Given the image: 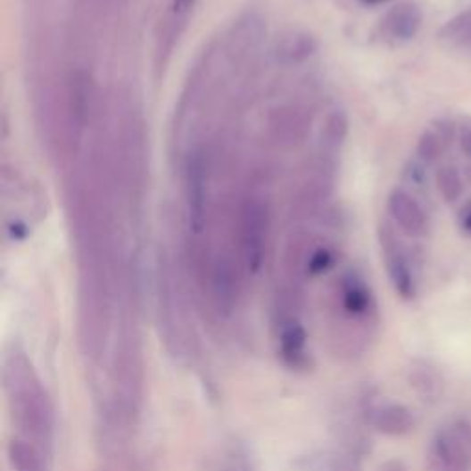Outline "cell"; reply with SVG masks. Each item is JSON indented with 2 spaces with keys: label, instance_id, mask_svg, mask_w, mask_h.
Returning a JSON list of instances; mask_svg holds the SVG:
<instances>
[{
  "label": "cell",
  "instance_id": "14",
  "mask_svg": "<svg viewBox=\"0 0 471 471\" xmlns=\"http://www.w3.org/2000/svg\"><path fill=\"white\" fill-rule=\"evenodd\" d=\"M318 41L308 32H291L277 45V57L284 65H299L315 55Z\"/></svg>",
  "mask_w": 471,
  "mask_h": 471
},
{
  "label": "cell",
  "instance_id": "20",
  "mask_svg": "<svg viewBox=\"0 0 471 471\" xmlns=\"http://www.w3.org/2000/svg\"><path fill=\"white\" fill-rule=\"evenodd\" d=\"M195 4L197 0H171V22L183 24Z\"/></svg>",
  "mask_w": 471,
  "mask_h": 471
},
{
  "label": "cell",
  "instance_id": "2",
  "mask_svg": "<svg viewBox=\"0 0 471 471\" xmlns=\"http://www.w3.org/2000/svg\"><path fill=\"white\" fill-rule=\"evenodd\" d=\"M335 310L339 313L337 326H341L334 335L335 350L348 356L361 353L376 318L374 293L361 275L350 271L341 277L335 291Z\"/></svg>",
  "mask_w": 471,
  "mask_h": 471
},
{
  "label": "cell",
  "instance_id": "11",
  "mask_svg": "<svg viewBox=\"0 0 471 471\" xmlns=\"http://www.w3.org/2000/svg\"><path fill=\"white\" fill-rule=\"evenodd\" d=\"M370 426L387 436H403L409 434L417 426V418L412 410L400 403H383L376 405L368 412Z\"/></svg>",
  "mask_w": 471,
  "mask_h": 471
},
{
  "label": "cell",
  "instance_id": "16",
  "mask_svg": "<svg viewBox=\"0 0 471 471\" xmlns=\"http://www.w3.org/2000/svg\"><path fill=\"white\" fill-rule=\"evenodd\" d=\"M436 188L446 202H455L464 194L462 175L455 166H444L436 171Z\"/></svg>",
  "mask_w": 471,
  "mask_h": 471
},
{
  "label": "cell",
  "instance_id": "25",
  "mask_svg": "<svg viewBox=\"0 0 471 471\" xmlns=\"http://www.w3.org/2000/svg\"><path fill=\"white\" fill-rule=\"evenodd\" d=\"M460 41H462V45H466V46L471 48V24L464 29V34L460 36Z\"/></svg>",
  "mask_w": 471,
  "mask_h": 471
},
{
  "label": "cell",
  "instance_id": "10",
  "mask_svg": "<svg viewBox=\"0 0 471 471\" xmlns=\"http://www.w3.org/2000/svg\"><path fill=\"white\" fill-rule=\"evenodd\" d=\"M422 10L412 3L392 6L381 19V34L391 41L405 43L415 37L422 28Z\"/></svg>",
  "mask_w": 471,
  "mask_h": 471
},
{
  "label": "cell",
  "instance_id": "9",
  "mask_svg": "<svg viewBox=\"0 0 471 471\" xmlns=\"http://www.w3.org/2000/svg\"><path fill=\"white\" fill-rule=\"evenodd\" d=\"M387 209L398 228L409 238H422L427 232V216L420 202L405 190H394L389 195Z\"/></svg>",
  "mask_w": 471,
  "mask_h": 471
},
{
  "label": "cell",
  "instance_id": "22",
  "mask_svg": "<svg viewBox=\"0 0 471 471\" xmlns=\"http://www.w3.org/2000/svg\"><path fill=\"white\" fill-rule=\"evenodd\" d=\"M459 227L466 236H471V202H467L460 211L459 216Z\"/></svg>",
  "mask_w": 471,
  "mask_h": 471
},
{
  "label": "cell",
  "instance_id": "24",
  "mask_svg": "<svg viewBox=\"0 0 471 471\" xmlns=\"http://www.w3.org/2000/svg\"><path fill=\"white\" fill-rule=\"evenodd\" d=\"M358 3L361 6H367V8H374V6H381V4H387L391 3V0H358Z\"/></svg>",
  "mask_w": 471,
  "mask_h": 471
},
{
  "label": "cell",
  "instance_id": "21",
  "mask_svg": "<svg viewBox=\"0 0 471 471\" xmlns=\"http://www.w3.org/2000/svg\"><path fill=\"white\" fill-rule=\"evenodd\" d=\"M429 471H469V469H464L460 466L444 462V460H440V459L429 455Z\"/></svg>",
  "mask_w": 471,
  "mask_h": 471
},
{
  "label": "cell",
  "instance_id": "13",
  "mask_svg": "<svg viewBox=\"0 0 471 471\" xmlns=\"http://www.w3.org/2000/svg\"><path fill=\"white\" fill-rule=\"evenodd\" d=\"M87 74L83 70H76L69 78V88H67V109H69V118L70 126L74 131H81L87 122L88 114V83H87Z\"/></svg>",
  "mask_w": 471,
  "mask_h": 471
},
{
  "label": "cell",
  "instance_id": "6",
  "mask_svg": "<svg viewBox=\"0 0 471 471\" xmlns=\"http://www.w3.org/2000/svg\"><path fill=\"white\" fill-rule=\"evenodd\" d=\"M381 247H383V256H385V268L396 293L405 301L415 299L417 278L415 273H412L409 256L401 249L396 236L389 230H381Z\"/></svg>",
  "mask_w": 471,
  "mask_h": 471
},
{
  "label": "cell",
  "instance_id": "8",
  "mask_svg": "<svg viewBox=\"0 0 471 471\" xmlns=\"http://www.w3.org/2000/svg\"><path fill=\"white\" fill-rule=\"evenodd\" d=\"M277 341L282 361L289 368H308V332L299 317L277 320Z\"/></svg>",
  "mask_w": 471,
  "mask_h": 471
},
{
  "label": "cell",
  "instance_id": "12",
  "mask_svg": "<svg viewBox=\"0 0 471 471\" xmlns=\"http://www.w3.org/2000/svg\"><path fill=\"white\" fill-rule=\"evenodd\" d=\"M8 460L13 471H48L50 457L34 442L15 436L8 444Z\"/></svg>",
  "mask_w": 471,
  "mask_h": 471
},
{
  "label": "cell",
  "instance_id": "5",
  "mask_svg": "<svg viewBox=\"0 0 471 471\" xmlns=\"http://www.w3.org/2000/svg\"><path fill=\"white\" fill-rule=\"evenodd\" d=\"M431 457L460 466L471 471V427L464 420H457L442 427L431 444Z\"/></svg>",
  "mask_w": 471,
  "mask_h": 471
},
{
  "label": "cell",
  "instance_id": "15",
  "mask_svg": "<svg viewBox=\"0 0 471 471\" xmlns=\"http://www.w3.org/2000/svg\"><path fill=\"white\" fill-rule=\"evenodd\" d=\"M330 190H332V183L326 175L311 177V179H308L299 192L297 211L306 214L313 209H318L320 202L330 195Z\"/></svg>",
  "mask_w": 471,
  "mask_h": 471
},
{
  "label": "cell",
  "instance_id": "3",
  "mask_svg": "<svg viewBox=\"0 0 471 471\" xmlns=\"http://www.w3.org/2000/svg\"><path fill=\"white\" fill-rule=\"evenodd\" d=\"M271 216L260 197H245L238 212V256L245 275H260L268 254Z\"/></svg>",
  "mask_w": 471,
  "mask_h": 471
},
{
  "label": "cell",
  "instance_id": "18",
  "mask_svg": "<svg viewBox=\"0 0 471 471\" xmlns=\"http://www.w3.org/2000/svg\"><path fill=\"white\" fill-rule=\"evenodd\" d=\"M335 263V252L330 247H315L308 258L306 265V277H320L328 273Z\"/></svg>",
  "mask_w": 471,
  "mask_h": 471
},
{
  "label": "cell",
  "instance_id": "23",
  "mask_svg": "<svg viewBox=\"0 0 471 471\" xmlns=\"http://www.w3.org/2000/svg\"><path fill=\"white\" fill-rule=\"evenodd\" d=\"M460 145H462V152L471 159V126H467V128L462 131Z\"/></svg>",
  "mask_w": 471,
  "mask_h": 471
},
{
  "label": "cell",
  "instance_id": "17",
  "mask_svg": "<svg viewBox=\"0 0 471 471\" xmlns=\"http://www.w3.org/2000/svg\"><path fill=\"white\" fill-rule=\"evenodd\" d=\"M444 135H440L438 131H426L418 138L417 153L424 162H434L444 152Z\"/></svg>",
  "mask_w": 471,
  "mask_h": 471
},
{
  "label": "cell",
  "instance_id": "7",
  "mask_svg": "<svg viewBox=\"0 0 471 471\" xmlns=\"http://www.w3.org/2000/svg\"><path fill=\"white\" fill-rule=\"evenodd\" d=\"M186 204L190 230L194 234H201L206 225V166L201 152H194L188 157Z\"/></svg>",
  "mask_w": 471,
  "mask_h": 471
},
{
  "label": "cell",
  "instance_id": "1",
  "mask_svg": "<svg viewBox=\"0 0 471 471\" xmlns=\"http://www.w3.org/2000/svg\"><path fill=\"white\" fill-rule=\"evenodd\" d=\"M3 387L12 418L22 438L34 442L50 459L54 450L55 415L50 394L28 356L13 350L3 361Z\"/></svg>",
  "mask_w": 471,
  "mask_h": 471
},
{
  "label": "cell",
  "instance_id": "19",
  "mask_svg": "<svg viewBox=\"0 0 471 471\" xmlns=\"http://www.w3.org/2000/svg\"><path fill=\"white\" fill-rule=\"evenodd\" d=\"M322 135L326 136V142L332 145H339L348 135V118L343 111H334L328 114L326 122H324Z\"/></svg>",
  "mask_w": 471,
  "mask_h": 471
},
{
  "label": "cell",
  "instance_id": "4",
  "mask_svg": "<svg viewBox=\"0 0 471 471\" xmlns=\"http://www.w3.org/2000/svg\"><path fill=\"white\" fill-rule=\"evenodd\" d=\"M268 129L275 144L282 147H293L306 140L311 129V118L301 105H280L269 114Z\"/></svg>",
  "mask_w": 471,
  "mask_h": 471
}]
</instances>
